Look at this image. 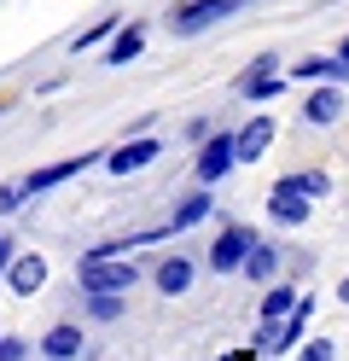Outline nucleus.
<instances>
[{"label": "nucleus", "instance_id": "obj_15", "mask_svg": "<svg viewBox=\"0 0 349 361\" xmlns=\"http://www.w3.org/2000/svg\"><path fill=\"white\" fill-rule=\"evenodd\" d=\"M239 274L250 280V286H274V280H286V251H279V245H262L256 239V251L245 257V268Z\"/></svg>", "mask_w": 349, "mask_h": 361}, {"label": "nucleus", "instance_id": "obj_14", "mask_svg": "<svg viewBox=\"0 0 349 361\" xmlns=\"http://www.w3.org/2000/svg\"><path fill=\"white\" fill-rule=\"evenodd\" d=\"M209 192H216V187H204V180H198L192 192H180V198H175V210H169V228H175V233H186V228H198V221H209V210H216V198H209Z\"/></svg>", "mask_w": 349, "mask_h": 361}, {"label": "nucleus", "instance_id": "obj_5", "mask_svg": "<svg viewBox=\"0 0 349 361\" xmlns=\"http://www.w3.org/2000/svg\"><path fill=\"white\" fill-rule=\"evenodd\" d=\"M76 280H82V291H134L140 286V262L134 257H82L76 262Z\"/></svg>", "mask_w": 349, "mask_h": 361}, {"label": "nucleus", "instance_id": "obj_31", "mask_svg": "<svg viewBox=\"0 0 349 361\" xmlns=\"http://www.w3.org/2000/svg\"><path fill=\"white\" fill-rule=\"evenodd\" d=\"M0 111H6V99H0Z\"/></svg>", "mask_w": 349, "mask_h": 361}, {"label": "nucleus", "instance_id": "obj_10", "mask_svg": "<svg viewBox=\"0 0 349 361\" xmlns=\"http://www.w3.org/2000/svg\"><path fill=\"white\" fill-rule=\"evenodd\" d=\"M343 82H309V94H302V123H314V128H332L343 117Z\"/></svg>", "mask_w": 349, "mask_h": 361}, {"label": "nucleus", "instance_id": "obj_11", "mask_svg": "<svg viewBox=\"0 0 349 361\" xmlns=\"http://www.w3.org/2000/svg\"><path fill=\"white\" fill-rule=\"evenodd\" d=\"M198 280V262L186 257V251H169V257H157L152 262V286L163 291V298H180V291H192Z\"/></svg>", "mask_w": 349, "mask_h": 361}, {"label": "nucleus", "instance_id": "obj_30", "mask_svg": "<svg viewBox=\"0 0 349 361\" xmlns=\"http://www.w3.org/2000/svg\"><path fill=\"white\" fill-rule=\"evenodd\" d=\"M239 6H250V0H239Z\"/></svg>", "mask_w": 349, "mask_h": 361}, {"label": "nucleus", "instance_id": "obj_19", "mask_svg": "<svg viewBox=\"0 0 349 361\" xmlns=\"http://www.w3.org/2000/svg\"><path fill=\"white\" fill-rule=\"evenodd\" d=\"M291 82H302V87H309V82H349V59H320V53H309V59H297L291 64Z\"/></svg>", "mask_w": 349, "mask_h": 361}, {"label": "nucleus", "instance_id": "obj_8", "mask_svg": "<svg viewBox=\"0 0 349 361\" xmlns=\"http://www.w3.org/2000/svg\"><path fill=\"white\" fill-rule=\"evenodd\" d=\"M157 157H163V140H152V134H128L116 152H105V169L128 180V175H140V169H152Z\"/></svg>", "mask_w": 349, "mask_h": 361}, {"label": "nucleus", "instance_id": "obj_26", "mask_svg": "<svg viewBox=\"0 0 349 361\" xmlns=\"http://www.w3.org/2000/svg\"><path fill=\"white\" fill-rule=\"evenodd\" d=\"M209 134H216V123H209V117H192V123H186V140H192V146H204Z\"/></svg>", "mask_w": 349, "mask_h": 361}, {"label": "nucleus", "instance_id": "obj_27", "mask_svg": "<svg viewBox=\"0 0 349 361\" xmlns=\"http://www.w3.org/2000/svg\"><path fill=\"white\" fill-rule=\"evenodd\" d=\"M256 355H262V350L250 344V350H233V355H216V361H256Z\"/></svg>", "mask_w": 349, "mask_h": 361}, {"label": "nucleus", "instance_id": "obj_6", "mask_svg": "<svg viewBox=\"0 0 349 361\" xmlns=\"http://www.w3.org/2000/svg\"><path fill=\"white\" fill-rule=\"evenodd\" d=\"M239 169V134H209V140L198 146V157H192V175L204 180V187H221V180Z\"/></svg>", "mask_w": 349, "mask_h": 361}, {"label": "nucleus", "instance_id": "obj_1", "mask_svg": "<svg viewBox=\"0 0 349 361\" xmlns=\"http://www.w3.org/2000/svg\"><path fill=\"white\" fill-rule=\"evenodd\" d=\"M286 76H291V71L279 64V53H256L245 71L233 76V94H239L245 105H274L279 94H286Z\"/></svg>", "mask_w": 349, "mask_h": 361}, {"label": "nucleus", "instance_id": "obj_28", "mask_svg": "<svg viewBox=\"0 0 349 361\" xmlns=\"http://www.w3.org/2000/svg\"><path fill=\"white\" fill-rule=\"evenodd\" d=\"M338 303H343V309H349V274H343V280H338Z\"/></svg>", "mask_w": 349, "mask_h": 361}, {"label": "nucleus", "instance_id": "obj_13", "mask_svg": "<svg viewBox=\"0 0 349 361\" xmlns=\"http://www.w3.org/2000/svg\"><path fill=\"white\" fill-rule=\"evenodd\" d=\"M6 291H18V298L47 291V257H41V251H18L12 268H6Z\"/></svg>", "mask_w": 349, "mask_h": 361}, {"label": "nucleus", "instance_id": "obj_20", "mask_svg": "<svg viewBox=\"0 0 349 361\" xmlns=\"http://www.w3.org/2000/svg\"><path fill=\"white\" fill-rule=\"evenodd\" d=\"M123 309H128V291H82V314H87L93 326L123 321Z\"/></svg>", "mask_w": 349, "mask_h": 361}, {"label": "nucleus", "instance_id": "obj_17", "mask_svg": "<svg viewBox=\"0 0 349 361\" xmlns=\"http://www.w3.org/2000/svg\"><path fill=\"white\" fill-rule=\"evenodd\" d=\"M146 35H152V30L140 24V18H134V24H123V30H116L105 47H99V53H105V64H116V71H123V64H134L140 53H146Z\"/></svg>", "mask_w": 349, "mask_h": 361}, {"label": "nucleus", "instance_id": "obj_21", "mask_svg": "<svg viewBox=\"0 0 349 361\" xmlns=\"http://www.w3.org/2000/svg\"><path fill=\"white\" fill-rule=\"evenodd\" d=\"M116 30H123V18H116V12H99V18H93V24H87L76 41H70V53H93V47H105Z\"/></svg>", "mask_w": 349, "mask_h": 361}, {"label": "nucleus", "instance_id": "obj_3", "mask_svg": "<svg viewBox=\"0 0 349 361\" xmlns=\"http://www.w3.org/2000/svg\"><path fill=\"white\" fill-rule=\"evenodd\" d=\"M250 251H256V228L250 221H221L216 239H209V251H204V262L216 268V274H239Z\"/></svg>", "mask_w": 349, "mask_h": 361}, {"label": "nucleus", "instance_id": "obj_9", "mask_svg": "<svg viewBox=\"0 0 349 361\" xmlns=\"http://www.w3.org/2000/svg\"><path fill=\"white\" fill-rule=\"evenodd\" d=\"M93 164H105V152H76V157H64V164H47V169H35V175H23V187H30V198H41V192L64 187V180H76V175L93 169Z\"/></svg>", "mask_w": 349, "mask_h": 361}, {"label": "nucleus", "instance_id": "obj_29", "mask_svg": "<svg viewBox=\"0 0 349 361\" xmlns=\"http://www.w3.org/2000/svg\"><path fill=\"white\" fill-rule=\"evenodd\" d=\"M338 59H349V35H343V41H338Z\"/></svg>", "mask_w": 349, "mask_h": 361}, {"label": "nucleus", "instance_id": "obj_18", "mask_svg": "<svg viewBox=\"0 0 349 361\" xmlns=\"http://www.w3.org/2000/svg\"><path fill=\"white\" fill-rule=\"evenodd\" d=\"M82 350H87V338H82L76 321H59V326L41 332V355H47V361H76Z\"/></svg>", "mask_w": 349, "mask_h": 361}, {"label": "nucleus", "instance_id": "obj_12", "mask_svg": "<svg viewBox=\"0 0 349 361\" xmlns=\"http://www.w3.org/2000/svg\"><path fill=\"white\" fill-rule=\"evenodd\" d=\"M233 134H239V164H262L268 146H274V134H279V123H274V111H256V117L245 128H233Z\"/></svg>", "mask_w": 349, "mask_h": 361}, {"label": "nucleus", "instance_id": "obj_16", "mask_svg": "<svg viewBox=\"0 0 349 361\" xmlns=\"http://www.w3.org/2000/svg\"><path fill=\"white\" fill-rule=\"evenodd\" d=\"M297 303H302V286L297 280H274V286H262V298H256V321H286Z\"/></svg>", "mask_w": 349, "mask_h": 361}, {"label": "nucleus", "instance_id": "obj_32", "mask_svg": "<svg viewBox=\"0 0 349 361\" xmlns=\"http://www.w3.org/2000/svg\"><path fill=\"white\" fill-rule=\"evenodd\" d=\"M0 338H6V332H0Z\"/></svg>", "mask_w": 349, "mask_h": 361}, {"label": "nucleus", "instance_id": "obj_23", "mask_svg": "<svg viewBox=\"0 0 349 361\" xmlns=\"http://www.w3.org/2000/svg\"><path fill=\"white\" fill-rule=\"evenodd\" d=\"M291 180H297V187L309 192V198H326V192H332V175H326V169H297Z\"/></svg>", "mask_w": 349, "mask_h": 361}, {"label": "nucleus", "instance_id": "obj_22", "mask_svg": "<svg viewBox=\"0 0 349 361\" xmlns=\"http://www.w3.org/2000/svg\"><path fill=\"white\" fill-rule=\"evenodd\" d=\"M23 204H30V187H23V175H18V180H0V216H18Z\"/></svg>", "mask_w": 349, "mask_h": 361}, {"label": "nucleus", "instance_id": "obj_7", "mask_svg": "<svg viewBox=\"0 0 349 361\" xmlns=\"http://www.w3.org/2000/svg\"><path fill=\"white\" fill-rule=\"evenodd\" d=\"M239 12V0H180V6L169 12V35H204V30H216L221 18Z\"/></svg>", "mask_w": 349, "mask_h": 361}, {"label": "nucleus", "instance_id": "obj_4", "mask_svg": "<svg viewBox=\"0 0 349 361\" xmlns=\"http://www.w3.org/2000/svg\"><path fill=\"white\" fill-rule=\"evenodd\" d=\"M262 204H268V221H274V228H309L320 198H309L291 175H279L274 187H268V198H262Z\"/></svg>", "mask_w": 349, "mask_h": 361}, {"label": "nucleus", "instance_id": "obj_24", "mask_svg": "<svg viewBox=\"0 0 349 361\" xmlns=\"http://www.w3.org/2000/svg\"><path fill=\"white\" fill-rule=\"evenodd\" d=\"M297 361H338V350H332V338H302Z\"/></svg>", "mask_w": 349, "mask_h": 361}, {"label": "nucleus", "instance_id": "obj_2", "mask_svg": "<svg viewBox=\"0 0 349 361\" xmlns=\"http://www.w3.org/2000/svg\"><path fill=\"white\" fill-rule=\"evenodd\" d=\"M309 321H314V291H302V303L286 314V321H256V350L262 355H297Z\"/></svg>", "mask_w": 349, "mask_h": 361}, {"label": "nucleus", "instance_id": "obj_25", "mask_svg": "<svg viewBox=\"0 0 349 361\" xmlns=\"http://www.w3.org/2000/svg\"><path fill=\"white\" fill-rule=\"evenodd\" d=\"M23 355H30V338H18V332L0 338V361H23Z\"/></svg>", "mask_w": 349, "mask_h": 361}]
</instances>
